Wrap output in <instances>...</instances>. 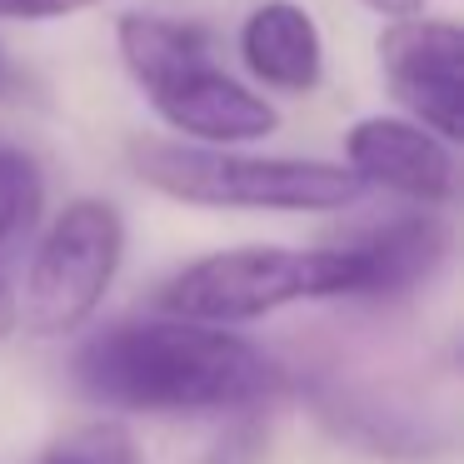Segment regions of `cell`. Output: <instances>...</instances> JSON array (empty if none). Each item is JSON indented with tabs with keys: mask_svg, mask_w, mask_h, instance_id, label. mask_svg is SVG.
Returning a JSON list of instances; mask_svg holds the SVG:
<instances>
[{
	"mask_svg": "<svg viewBox=\"0 0 464 464\" xmlns=\"http://www.w3.org/2000/svg\"><path fill=\"white\" fill-rule=\"evenodd\" d=\"M75 384L91 400L140 414L250 410L280 384L260 344L205 320H125L75 354Z\"/></svg>",
	"mask_w": 464,
	"mask_h": 464,
	"instance_id": "6da1fadb",
	"label": "cell"
},
{
	"mask_svg": "<svg viewBox=\"0 0 464 464\" xmlns=\"http://www.w3.org/2000/svg\"><path fill=\"white\" fill-rule=\"evenodd\" d=\"M115 45L150 111L190 145H250L280 130V111L215 65L205 25L135 11L121 15Z\"/></svg>",
	"mask_w": 464,
	"mask_h": 464,
	"instance_id": "7a4b0ae2",
	"label": "cell"
},
{
	"mask_svg": "<svg viewBox=\"0 0 464 464\" xmlns=\"http://www.w3.org/2000/svg\"><path fill=\"white\" fill-rule=\"evenodd\" d=\"M130 165L150 190L200 210H280L324 215L364 195L350 165L300 160V155H245L235 145L135 140Z\"/></svg>",
	"mask_w": 464,
	"mask_h": 464,
	"instance_id": "3957f363",
	"label": "cell"
},
{
	"mask_svg": "<svg viewBox=\"0 0 464 464\" xmlns=\"http://www.w3.org/2000/svg\"><path fill=\"white\" fill-rule=\"evenodd\" d=\"M360 290V270L344 245L285 250V245H240L185 265L160 290V314L205 324H245L300 300H340Z\"/></svg>",
	"mask_w": 464,
	"mask_h": 464,
	"instance_id": "277c9868",
	"label": "cell"
},
{
	"mask_svg": "<svg viewBox=\"0 0 464 464\" xmlns=\"http://www.w3.org/2000/svg\"><path fill=\"white\" fill-rule=\"evenodd\" d=\"M125 255V220L111 200H71L51 220L25 270L15 320L31 334H71L101 310Z\"/></svg>",
	"mask_w": 464,
	"mask_h": 464,
	"instance_id": "5b68a950",
	"label": "cell"
},
{
	"mask_svg": "<svg viewBox=\"0 0 464 464\" xmlns=\"http://www.w3.org/2000/svg\"><path fill=\"white\" fill-rule=\"evenodd\" d=\"M380 75L410 121L430 125L440 140L464 135V31L454 21L400 15L380 31Z\"/></svg>",
	"mask_w": 464,
	"mask_h": 464,
	"instance_id": "8992f818",
	"label": "cell"
},
{
	"mask_svg": "<svg viewBox=\"0 0 464 464\" xmlns=\"http://www.w3.org/2000/svg\"><path fill=\"white\" fill-rule=\"evenodd\" d=\"M344 165L360 185L404 195L414 205L454 200V150L450 140L410 115H364L344 130Z\"/></svg>",
	"mask_w": 464,
	"mask_h": 464,
	"instance_id": "52a82bcc",
	"label": "cell"
},
{
	"mask_svg": "<svg viewBox=\"0 0 464 464\" xmlns=\"http://www.w3.org/2000/svg\"><path fill=\"white\" fill-rule=\"evenodd\" d=\"M434 205H420V210H404L394 220L364 225L350 240H340L344 250L354 255V270H360V290L364 300H390V295H404L414 285H424L450 255V225L440 215H430Z\"/></svg>",
	"mask_w": 464,
	"mask_h": 464,
	"instance_id": "ba28073f",
	"label": "cell"
},
{
	"mask_svg": "<svg viewBox=\"0 0 464 464\" xmlns=\"http://www.w3.org/2000/svg\"><path fill=\"white\" fill-rule=\"evenodd\" d=\"M240 61L280 95H310L324 75V35L295 0H260L240 25Z\"/></svg>",
	"mask_w": 464,
	"mask_h": 464,
	"instance_id": "9c48e42d",
	"label": "cell"
},
{
	"mask_svg": "<svg viewBox=\"0 0 464 464\" xmlns=\"http://www.w3.org/2000/svg\"><path fill=\"white\" fill-rule=\"evenodd\" d=\"M45 210V175L15 145H0V260L41 225Z\"/></svg>",
	"mask_w": 464,
	"mask_h": 464,
	"instance_id": "30bf717a",
	"label": "cell"
},
{
	"mask_svg": "<svg viewBox=\"0 0 464 464\" xmlns=\"http://www.w3.org/2000/svg\"><path fill=\"white\" fill-rule=\"evenodd\" d=\"M41 464H130V444L121 430H81L45 450Z\"/></svg>",
	"mask_w": 464,
	"mask_h": 464,
	"instance_id": "8fae6325",
	"label": "cell"
},
{
	"mask_svg": "<svg viewBox=\"0 0 464 464\" xmlns=\"http://www.w3.org/2000/svg\"><path fill=\"white\" fill-rule=\"evenodd\" d=\"M105 0H0V21H65Z\"/></svg>",
	"mask_w": 464,
	"mask_h": 464,
	"instance_id": "7c38bea8",
	"label": "cell"
},
{
	"mask_svg": "<svg viewBox=\"0 0 464 464\" xmlns=\"http://www.w3.org/2000/svg\"><path fill=\"white\" fill-rule=\"evenodd\" d=\"M360 5H370L374 15H390V21H400V15H420L424 0H360Z\"/></svg>",
	"mask_w": 464,
	"mask_h": 464,
	"instance_id": "4fadbf2b",
	"label": "cell"
},
{
	"mask_svg": "<svg viewBox=\"0 0 464 464\" xmlns=\"http://www.w3.org/2000/svg\"><path fill=\"white\" fill-rule=\"evenodd\" d=\"M11 330H15V295L5 285V275H0V334H11Z\"/></svg>",
	"mask_w": 464,
	"mask_h": 464,
	"instance_id": "5bb4252c",
	"label": "cell"
},
{
	"mask_svg": "<svg viewBox=\"0 0 464 464\" xmlns=\"http://www.w3.org/2000/svg\"><path fill=\"white\" fill-rule=\"evenodd\" d=\"M15 81H21V75H15L11 55H5V45H0V95H5V91H15Z\"/></svg>",
	"mask_w": 464,
	"mask_h": 464,
	"instance_id": "9a60e30c",
	"label": "cell"
}]
</instances>
